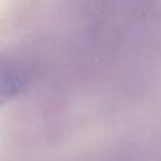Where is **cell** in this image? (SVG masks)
I'll return each instance as SVG.
<instances>
[{"label":"cell","instance_id":"obj_1","mask_svg":"<svg viewBox=\"0 0 161 161\" xmlns=\"http://www.w3.org/2000/svg\"><path fill=\"white\" fill-rule=\"evenodd\" d=\"M28 82V72L21 64L10 62L6 64L2 69L0 80V97L2 102L14 97Z\"/></svg>","mask_w":161,"mask_h":161}]
</instances>
